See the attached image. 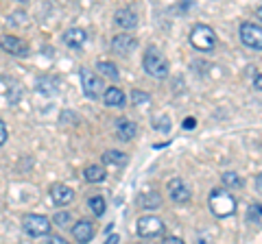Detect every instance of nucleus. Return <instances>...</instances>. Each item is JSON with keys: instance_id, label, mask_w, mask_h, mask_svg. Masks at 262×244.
<instances>
[{"instance_id": "1", "label": "nucleus", "mask_w": 262, "mask_h": 244, "mask_svg": "<svg viewBox=\"0 0 262 244\" xmlns=\"http://www.w3.org/2000/svg\"><path fill=\"white\" fill-rule=\"evenodd\" d=\"M208 205H210L212 214H214L216 218H227L236 211V199L225 188H214L210 192Z\"/></svg>"}, {"instance_id": "2", "label": "nucleus", "mask_w": 262, "mask_h": 244, "mask_svg": "<svg viewBox=\"0 0 262 244\" xmlns=\"http://www.w3.org/2000/svg\"><path fill=\"white\" fill-rule=\"evenodd\" d=\"M142 66H144L146 75L153 77V79H164V77L168 75V61H166V57H164L155 46L146 48L144 59H142Z\"/></svg>"}, {"instance_id": "3", "label": "nucleus", "mask_w": 262, "mask_h": 244, "mask_svg": "<svg viewBox=\"0 0 262 244\" xmlns=\"http://www.w3.org/2000/svg\"><path fill=\"white\" fill-rule=\"evenodd\" d=\"M190 44L201 53H208L216 46V33L214 29L208 27V24H196L190 31Z\"/></svg>"}, {"instance_id": "4", "label": "nucleus", "mask_w": 262, "mask_h": 244, "mask_svg": "<svg viewBox=\"0 0 262 244\" xmlns=\"http://www.w3.org/2000/svg\"><path fill=\"white\" fill-rule=\"evenodd\" d=\"M22 229L31 238H42V235H48V231H51V221L39 214H27L22 218Z\"/></svg>"}, {"instance_id": "5", "label": "nucleus", "mask_w": 262, "mask_h": 244, "mask_svg": "<svg viewBox=\"0 0 262 244\" xmlns=\"http://www.w3.org/2000/svg\"><path fill=\"white\" fill-rule=\"evenodd\" d=\"M136 229H138V235L140 238H158V235L164 233V221L158 216H140L138 218V225H136Z\"/></svg>"}, {"instance_id": "6", "label": "nucleus", "mask_w": 262, "mask_h": 244, "mask_svg": "<svg viewBox=\"0 0 262 244\" xmlns=\"http://www.w3.org/2000/svg\"><path fill=\"white\" fill-rule=\"evenodd\" d=\"M241 42L251 51H262V27L253 22L241 24Z\"/></svg>"}, {"instance_id": "7", "label": "nucleus", "mask_w": 262, "mask_h": 244, "mask_svg": "<svg viewBox=\"0 0 262 244\" xmlns=\"http://www.w3.org/2000/svg\"><path fill=\"white\" fill-rule=\"evenodd\" d=\"M81 87H83V92H85L88 99H98V96L105 92L101 77H96L94 72H90L88 68L81 70Z\"/></svg>"}, {"instance_id": "8", "label": "nucleus", "mask_w": 262, "mask_h": 244, "mask_svg": "<svg viewBox=\"0 0 262 244\" xmlns=\"http://www.w3.org/2000/svg\"><path fill=\"white\" fill-rule=\"evenodd\" d=\"M0 48L7 51L9 55H13V57H29V44L24 42V39L9 35V33L0 37Z\"/></svg>"}, {"instance_id": "9", "label": "nucleus", "mask_w": 262, "mask_h": 244, "mask_svg": "<svg viewBox=\"0 0 262 244\" xmlns=\"http://www.w3.org/2000/svg\"><path fill=\"white\" fill-rule=\"evenodd\" d=\"M48 194H51V199H53L55 205H59V207L70 205V203L75 201V190L68 188L66 183H53L51 190H48Z\"/></svg>"}, {"instance_id": "10", "label": "nucleus", "mask_w": 262, "mask_h": 244, "mask_svg": "<svg viewBox=\"0 0 262 244\" xmlns=\"http://www.w3.org/2000/svg\"><path fill=\"white\" fill-rule=\"evenodd\" d=\"M168 197L175 203H188L190 201V188L184 183V179L175 177L168 181Z\"/></svg>"}, {"instance_id": "11", "label": "nucleus", "mask_w": 262, "mask_h": 244, "mask_svg": "<svg viewBox=\"0 0 262 244\" xmlns=\"http://www.w3.org/2000/svg\"><path fill=\"white\" fill-rule=\"evenodd\" d=\"M114 131H116L118 140L129 142V140H134V137H136L138 127H136L134 120H129V118H118L116 122H114Z\"/></svg>"}, {"instance_id": "12", "label": "nucleus", "mask_w": 262, "mask_h": 244, "mask_svg": "<svg viewBox=\"0 0 262 244\" xmlns=\"http://www.w3.org/2000/svg\"><path fill=\"white\" fill-rule=\"evenodd\" d=\"M136 46H138L136 37H131V35H127V33L114 35V39H112V48H114V53L120 55V57H127L131 51H134Z\"/></svg>"}, {"instance_id": "13", "label": "nucleus", "mask_w": 262, "mask_h": 244, "mask_svg": "<svg viewBox=\"0 0 262 244\" xmlns=\"http://www.w3.org/2000/svg\"><path fill=\"white\" fill-rule=\"evenodd\" d=\"M72 235H75V240L79 244H88L94 238V225L90 221H79V223H75V227H72Z\"/></svg>"}, {"instance_id": "14", "label": "nucleus", "mask_w": 262, "mask_h": 244, "mask_svg": "<svg viewBox=\"0 0 262 244\" xmlns=\"http://www.w3.org/2000/svg\"><path fill=\"white\" fill-rule=\"evenodd\" d=\"M103 101H105V105H107V107H116V109L125 107V103H127L125 92H122L120 87H114V85H112V87H105Z\"/></svg>"}, {"instance_id": "15", "label": "nucleus", "mask_w": 262, "mask_h": 244, "mask_svg": "<svg viewBox=\"0 0 262 244\" xmlns=\"http://www.w3.org/2000/svg\"><path fill=\"white\" fill-rule=\"evenodd\" d=\"M61 39H63L66 46H70V48H81V46L85 44V31L79 29V27L68 29V31H66V33L61 35Z\"/></svg>"}, {"instance_id": "16", "label": "nucleus", "mask_w": 262, "mask_h": 244, "mask_svg": "<svg viewBox=\"0 0 262 244\" xmlns=\"http://www.w3.org/2000/svg\"><path fill=\"white\" fill-rule=\"evenodd\" d=\"M114 20H116V24L122 29H136L138 27V15L131 9H118L116 15H114Z\"/></svg>"}, {"instance_id": "17", "label": "nucleus", "mask_w": 262, "mask_h": 244, "mask_svg": "<svg viewBox=\"0 0 262 244\" xmlns=\"http://www.w3.org/2000/svg\"><path fill=\"white\" fill-rule=\"evenodd\" d=\"M83 177L90 183H101V181H105V177H107V170H105L103 164H90L83 170Z\"/></svg>"}, {"instance_id": "18", "label": "nucleus", "mask_w": 262, "mask_h": 244, "mask_svg": "<svg viewBox=\"0 0 262 244\" xmlns=\"http://www.w3.org/2000/svg\"><path fill=\"white\" fill-rule=\"evenodd\" d=\"M138 205H140L142 209H158L160 205H162V197L158 192H144V194H140L138 197Z\"/></svg>"}, {"instance_id": "19", "label": "nucleus", "mask_w": 262, "mask_h": 244, "mask_svg": "<svg viewBox=\"0 0 262 244\" xmlns=\"http://www.w3.org/2000/svg\"><path fill=\"white\" fill-rule=\"evenodd\" d=\"M127 155L125 153H120V151H105L103 153V161L105 164H110V166H125L127 164Z\"/></svg>"}, {"instance_id": "20", "label": "nucleus", "mask_w": 262, "mask_h": 244, "mask_svg": "<svg viewBox=\"0 0 262 244\" xmlns=\"http://www.w3.org/2000/svg\"><path fill=\"white\" fill-rule=\"evenodd\" d=\"M221 181H223L225 190H241L243 188V179L236 175V173H223V177H221Z\"/></svg>"}, {"instance_id": "21", "label": "nucleus", "mask_w": 262, "mask_h": 244, "mask_svg": "<svg viewBox=\"0 0 262 244\" xmlns=\"http://www.w3.org/2000/svg\"><path fill=\"white\" fill-rule=\"evenodd\" d=\"M88 207H90V211H92L94 216H103L105 214V199L98 197V194H94V197L88 199Z\"/></svg>"}, {"instance_id": "22", "label": "nucleus", "mask_w": 262, "mask_h": 244, "mask_svg": "<svg viewBox=\"0 0 262 244\" xmlns=\"http://www.w3.org/2000/svg\"><path fill=\"white\" fill-rule=\"evenodd\" d=\"M96 72H101V75L107 77V79H118V68L114 66L112 61H98L96 63Z\"/></svg>"}, {"instance_id": "23", "label": "nucleus", "mask_w": 262, "mask_h": 244, "mask_svg": "<svg viewBox=\"0 0 262 244\" xmlns=\"http://www.w3.org/2000/svg\"><path fill=\"white\" fill-rule=\"evenodd\" d=\"M247 218H249V223L262 227V203H253V205H249Z\"/></svg>"}, {"instance_id": "24", "label": "nucleus", "mask_w": 262, "mask_h": 244, "mask_svg": "<svg viewBox=\"0 0 262 244\" xmlns=\"http://www.w3.org/2000/svg\"><path fill=\"white\" fill-rule=\"evenodd\" d=\"M131 103H134L136 107H144V105L151 103V96L140 92V89H134V92H131Z\"/></svg>"}, {"instance_id": "25", "label": "nucleus", "mask_w": 262, "mask_h": 244, "mask_svg": "<svg viewBox=\"0 0 262 244\" xmlns=\"http://www.w3.org/2000/svg\"><path fill=\"white\" fill-rule=\"evenodd\" d=\"M155 129H158V131H168V129H170V120L166 116L158 118V120H155Z\"/></svg>"}, {"instance_id": "26", "label": "nucleus", "mask_w": 262, "mask_h": 244, "mask_svg": "<svg viewBox=\"0 0 262 244\" xmlns=\"http://www.w3.org/2000/svg\"><path fill=\"white\" fill-rule=\"evenodd\" d=\"M68 221H70L68 211H57V214H55V225L63 227V225H68Z\"/></svg>"}, {"instance_id": "27", "label": "nucleus", "mask_w": 262, "mask_h": 244, "mask_svg": "<svg viewBox=\"0 0 262 244\" xmlns=\"http://www.w3.org/2000/svg\"><path fill=\"white\" fill-rule=\"evenodd\" d=\"M7 137H9V131H7V125L3 122V118H0V146L7 142Z\"/></svg>"}, {"instance_id": "28", "label": "nucleus", "mask_w": 262, "mask_h": 244, "mask_svg": "<svg viewBox=\"0 0 262 244\" xmlns=\"http://www.w3.org/2000/svg\"><path fill=\"white\" fill-rule=\"evenodd\" d=\"M44 244H68V242H66L61 235H48V240Z\"/></svg>"}, {"instance_id": "29", "label": "nucleus", "mask_w": 262, "mask_h": 244, "mask_svg": "<svg viewBox=\"0 0 262 244\" xmlns=\"http://www.w3.org/2000/svg\"><path fill=\"white\" fill-rule=\"evenodd\" d=\"M162 244H186L182 238H175V235H170V238H164Z\"/></svg>"}, {"instance_id": "30", "label": "nucleus", "mask_w": 262, "mask_h": 244, "mask_svg": "<svg viewBox=\"0 0 262 244\" xmlns=\"http://www.w3.org/2000/svg\"><path fill=\"white\" fill-rule=\"evenodd\" d=\"M253 87L260 89V92H262V72H260V75L253 77Z\"/></svg>"}, {"instance_id": "31", "label": "nucleus", "mask_w": 262, "mask_h": 244, "mask_svg": "<svg viewBox=\"0 0 262 244\" xmlns=\"http://www.w3.org/2000/svg\"><path fill=\"white\" fill-rule=\"evenodd\" d=\"M118 242H120V238H118L116 233H114V235H110V238L105 240V244H118Z\"/></svg>"}, {"instance_id": "32", "label": "nucleus", "mask_w": 262, "mask_h": 244, "mask_svg": "<svg viewBox=\"0 0 262 244\" xmlns=\"http://www.w3.org/2000/svg\"><path fill=\"white\" fill-rule=\"evenodd\" d=\"M256 190H258V194H262V173L256 177Z\"/></svg>"}, {"instance_id": "33", "label": "nucleus", "mask_w": 262, "mask_h": 244, "mask_svg": "<svg viewBox=\"0 0 262 244\" xmlns=\"http://www.w3.org/2000/svg\"><path fill=\"white\" fill-rule=\"evenodd\" d=\"M184 127H186V129H194V118H188V120L184 122Z\"/></svg>"}, {"instance_id": "34", "label": "nucleus", "mask_w": 262, "mask_h": 244, "mask_svg": "<svg viewBox=\"0 0 262 244\" xmlns=\"http://www.w3.org/2000/svg\"><path fill=\"white\" fill-rule=\"evenodd\" d=\"M258 18H260V20H262V5H260V7H258Z\"/></svg>"}]
</instances>
